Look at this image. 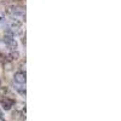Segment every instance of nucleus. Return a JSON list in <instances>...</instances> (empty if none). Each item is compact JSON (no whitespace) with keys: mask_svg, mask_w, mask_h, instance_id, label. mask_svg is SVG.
Segmentation results:
<instances>
[{"mask_svg":"<svg viewBox=\"0 0 121 121\" xmlns=\"http://www.w3.org/2000/svg\"><path fill=\"white\" fill-rule=\"evenodd\" d=\"M15 81H16V82H19V84L26 82V74L17 73V74L15 75Z\"/></svg>","mask_w":121,"mask_h":121,"instance_id":"1","label":"nucleus"}]
</instances>
